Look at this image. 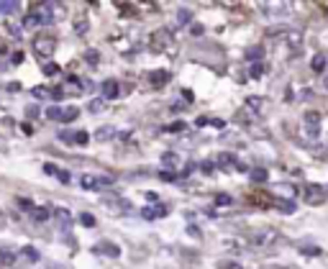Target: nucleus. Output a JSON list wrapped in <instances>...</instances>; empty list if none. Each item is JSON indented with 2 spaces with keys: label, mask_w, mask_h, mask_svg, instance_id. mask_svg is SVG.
Masks as SVG:
<instances>
[{
  "label": "nucleus",
  "mask_w": 328,
  "mask_h": 269,
  "mask_svg": "<svg viewBox=\"0 0 328 269\" xmlns=\"http://www.w3.org/2000/svg\"><path fill=\"white\" fill-rule=\"evenodd\" d=\"M54 21V5L51 3H33L29 16H26V23L23 26H49Z\"/></svg>",
  "instance_id": "obj_1"
},
{
  "label": "nucleus",
  "mask_w": 328,
  "mask_h": 269,
  "mask_svg": "<svg viewBox=\"0 0 328 269\" xmlns=\"http://www.w3.org/2000/svg\"><path fill=\"white\" fill-rule=\"evenodd\" d=\"M300 133H303L305 141H315L318 133H321V115H318L315 111L305 113L303 115V126H300Z\"/></svg>",
  "instance_id": "obj_2"
},
{
  "label": "nucleus",
  "mask_w": 328,
  "mask_h": 269,
  "mask_svg": "<svg viewBox=\"0 0 328 269\" xmlns=\"http://www.w3.org/2000/svg\"><path fill=\"white\" fill-rule=\"evenodd\" d=\"M80 185L85 187V190L100 192V190H108V187H113V177H108V174H82Z\"/></svg>",
  "instance_id": "obj_3"
},
{
  "label": "nucleus",
  "mask_w": 328,
  "mask_h": 269,
  "mask_svg": "<svg viewBox=\"0 0 328 269\" xmlns=\"http://www.w3.org/2000/svg\"><path fill=\"white\" fill-rule=\"evenodd\" d=\"M33 51L39 54V57H51V51L54 47H57V41H54V36L49 33H39V36H33Z\"/></svg>",
  "instance_id": "obj_4"
},
{
  "label": "nucleus",
  "mask_w": 328,
  "mask_h": 269,
  "mask_svg": "<svg viewBox=\"0 0 328 269\" xmlns=\"http://www.w3.org/2000/svg\"><path fill=\"white\" fill-rule=\"evenodd\" d=\"M303 197H305V203H308V205H321V203H326L328 190H326L323 185H308Z\"/></svg>",
  "instance_id": "obj_5"
},
{
  "label": "nucleus",
  "mask_w": 328,
  "mask_h": 269,
  "mask_svg": "<svg viewBox=\"0 0 328 269\" xmlns=\"http://www.w3.org/2000/svg\"><path fill=\"white\" fill-rule=\"evenodd\" d=\"M59 139L65 141V143H75V146H85V143L90 141V133H87V131H75V133H67V131H62V133H59Z\"/></svg>",
  "instance_id": "obj_6"
},
{
  "label": "nucleus",
  "mask_w": 328,
  "mask_h": 269,
  "mask_svg": "<svg viewBox=\"0 0 328 269\" xmlns=\"http://www.w3.org/2000/svg\"><path fill=\"white\" fill-rule=\"evenodd\" d=\"M103 208L108 213H129L131 205L123 200V197H108V200H103Z\"/></svg>",
  "instance_id": "obj_7"
},
{
  "label": "nucleus",
  "mask_w": 328,
  "mask_h": 269,
  "mask_svg": "<svg viewBox=\"0 0 328 269\" xmlns=\"http://www.w3.org/2000/svg\"><path fill=\"white\" fill-rule=\"evenodd\" d=\"M51 218L57 221V226H59L62 231H67V228L72 226V213L65 210V208H54V210H51Z\"/></svg>",
  "instance_id": "obj_8"
},
{
  "label": "nucleus",
  "mask_w": 328,
  "mask_h": 269,
  "mask_svg": "<svg viewBox=\"0 0 328 269\" xmlns=\"http://www.w3.org/2000/svg\"><path fill=\"white\" fill-rule=\"evenodd\" d=\"M169 36H172V33H169L167 29H159L157 33L151 36V47H154V49H159V51H162V49H167L169 44H172V39H169Z\"/></svg>",
  "instance_id": "obj_9"
},
{
  "label": "nucleus",
  "mask_w": 328,
  "mask_h": 269,
  "mask_svg": "<svg viewBox=\"0 0 328 269\" xmlns=\"http://www.w3.org/2000/svg\"><path fill=\"white\" fill-rule=\"evenodd\" d=\"M167 213H169L167 205H151V208H144L141 210V215L147 221H157V218H162V215H167Z\"/></svg>",
  "instance_id": "obj_10"
},
{
  "label": "nucleus",
  "mask_w": 328,
  "mask_h": 269,
  "mask_svg": "<svg viewBox=\"0 0 328 269\" xmlns=\"http://www.w3.org/2000/svg\"><path fill=\"white\" fill-rule=\"evenodd\" d=\"M18 262V254L11 251V246H0V267H13Z\"/></svg>",
  "instance_id": "obj_11"
},
{
  "label": "nucleus",
  "mask_w": 328,
  "mask_h": 269,
  "mask_svg": "<svg viewBox=\"0 0 328 269\" xmlns=\"http://www.w3.org/2000/svg\"><path fill=\"white\" fill-rule=\"evenodd\" d=\"M275 236H277L275 231H259V233H254V236H251V244L254 246H267L269 241H275Z\"/></svg>",
  "instance_id": "obj_12"
},
{
  "label": "nucleus",
  "mask_w": 328,
  "mask_h": 269,
  "mask_svg": "<svg viewBox=\"0 0 328 269\" xmlns=\"http://www.w3.org/2000/svg\"><path fill=\"white\" fill-rule=\"evenodd\" d=\"M118 97V82L115 79H105L103 82V100L108 103V100H115Z\"/></svg>",
  "instance_id": "obj_13"
},
{
  "label": "nucleus",
  "mask_w": 328,
  "mask_h": 269,
  "mask_svg": "<svg viewBox=\"0 0 328 269\" xmlns=\"http://www.w3.org/2000/svg\"><path fill=\"white\" fill-rule=\"evenodd\" d=\"M93 251H95V254H105V256H118V254H121V249L113 246L111 241H100V244H98Z\"/></svg>",
  "instance_id": "obj_14"
},
{
  "label": "nucleus",
  "mask_w": 328,
  "mask_h": 269,
  "mask_svg": "<svg viewBox=\"0 0 328 269\" xmlns=\"http://www.w3.org/2000/svg\"><path fill=\"white\" fill-rule=\"evenodd\" d=\"M44 172H47V174H54V177H59V182H62V185H69V174L65 172V169H59V167H54V164H47V167H44Z\"/></svg>",
  "instance_id": "obj_15"
},
{
  "label": "nucleus",
  "mask_w": 328,
  "mask_h": 269,
  "mask_svg": "<svg viewBox=\"0 0 328 269\" xmlns=\"http://www.w3.org/2000/svg\"><path fill=\"white\" fill-rule=\"evenodd\" d=\"M62 90H67V93H72V95H80L82 90H85V85L80 82V77H69L67 82H65V87Z\"/></svg>",
  "instance_id": "obj_16"
},
{
  "label": "nucleus",
  "mask_w": 328,
  "mask_h": 269,
  "mask_svg": "<svg viewBox=\"0 0 328 269\" xmlns=\"http://www.w3.org/2000/svg\"><path fill=\"white\" fill-rule=\"evenodd\" d=\"M31 218H33L36 223H47V221L51 218V208H36V205H33Z\"/></svg>",
  "instance_id": "obj_17"
},
{
  "label": "nucleus",
  "mask_w": 328,
  "mask_h": 269,
  "mask_svg": "<svg viewBox=\"0 0 328 269\" xmlns=\"http://www.w3.org/2000/svg\"><path fill=\"white\" fill-rule=\"evenodd\" d=\"M167 79H169V72H164V69H159V72H151V75H149V82H151L154 87L167 85Z\"/></svg>",
  "instance_id": "obj_18"
},
{
  "label": "nucleus",
  "mask_w": 328,
  "mask_h": 269,
  "mask_svg": "<svg viewBox=\"0 0 328 269\" xmlns=\"http://www.w3.org/2000/svg\"><path fill=\"white\" fill-rule=\"evenodd\" d=\"M118 131L113 128V126H105V128H98L95 131V141H108V139H115Z\"/></svg>",
  "instance_id": "obj_19"
},
{
  "label": "nucleus",
  "mask_w": 328,
  "mask_h": 269,
  "mask_svg": "<svg viewBox=\"0 0 328 269\" xmlns=\"http://www.w3.org/2000/svg\"><path fill=\"white\" fill-rule=\"evenodd\" d=\"M18 256L26 259V262H36V259H39V251H36L33 246H23L21 251H18Z\"/></svg>",
  "instance_id": "obj_20"
},
{
  "label": "nucleus",
  "mask_w": 328,
  "mask_h": 269,
  "mask_svg": "<svg viewBox=\"0 0 328 269\" xmlns=\"http://www.w3.org/2000/svg\"><path fill=\"white\" fill-rule=\"evenodd\" d=\"M77 115H80V111H77L75 105H72V108H62V123H69V121H75Z\"/></svg>",
  "instance_id": "obj_21"
},
{
  "label": "nucleus",
  "mask_w": 328,
  "mask_h": 269,
  "mask_svg": "<svg viewBox=\"0 0 328 269\" xmlns=\"http://www.w3.org/2000/svg\"><path fill=\"white\" fill-rule=\"evenodd\" d=\"M47 118L62 123V108H59V105H49V108H47Z\"/></svg>",
  "instance_id": "obj_22"
},
{
  "label": "nucleus",
  "mask_w": 328,
  "mask_h": 269,
  "mask_svg": "<svg viewBox=\"0 0 328 269\" xmlns=\"http://www.w3.org/2000/svg\"><path fill=\"white\" fill-rule=\"evenodd\" d=\"M16 3H0V18H11L16 13Z\"/></svg>",
  "instance_id": "obj_23"
},
{
  "label": "nucleus",
  "mask_w": 328,
  "mask_h": 269,
  "mask_svg": "<svg viewBox=\"0 0 328 269\" xmlns=\"http://www.w3.org/2000/svg\"><path fill=\"white\" fill-rule=\"evenodd\" d=\"M326 67H328L326 57H323V54H315V57H313V69H315V72H323Z\"/></svg>",
  "instance_id": "obj_24"
},
{
  "label": "nucleus",
  "mask_w": 328,
  "mask_h": 269,
  "mask_svg": "<svg viewBox=\"0 0 328 269\" xmlns=\"http://www.w3.org/2000/svg\"><path fill=\"white\" fill-rule=\"evenodd\" d=\"M31 95L39 97V100H41V97H49V100H51V90H49V87H33Z\"/></svg>",
  "instance_id": "obj_25"
},
{
  "label": "nucleus",
  "mask_w": 328,
  "mask_h": 269,
  "mask_svg": "<svg viewBox=\"0 0 328 269\" xmlns=\"http://www.w3.org/2000/svg\"><path fill=\"white\" fill-rule=\"evenodd\" d=\"M80 223L85 228H95V215H90V213H82L80 215Z\"/></svg>",
  "instance_id": "obj_26"
},
{
  "label": "nucleus",
  "mask_w": 328,
  "mask_h": 269,
  "mask_svg": "<svg viewBox=\"0 0 328 269\" xmlns=\"http://www.w3.org/2000/svg\"><path fill=\"white\" fill-rule=\"evenodd\" d=\"M233 161H236L233 154H226V151H223V154H218V164H221V167H231Z\"/></svg>",
  "instance_id": "obj_27"
},
{
  "label": "nucleus",
  "mask_w": 328,
  "mask_h": 269,
  "mask_svg": "<svg viewBox=\"0 0 328 269\" xmlns=\"http://www.w3.org/2000/svg\"><path fill=\"white\" fill-rule=\"evenodd\" d=\"M251 179H254V182H267V169H254V172H251Z\"/></svg>",
  "instance_id": "obj_28"
},
{
  "label": "nucleus",
  "mask_w": 328,
  "mask_h": 269,
  "mask_svg": "<svg viewBox=\"0 0 328 269\" xmlns=\"http://www.w3.org/2000/svg\"><path fill=\"white\" fill-rule=\"evenodd\" d=\"M85 62H87V64H93V67H95L98 62H100V54H98V51H87V54H85Z\"/></svg>",
  "instance_id": "obj_29"
},
{
  "label": "nucleus",
  "mask_w": 328,
  "mask_h": 269,
  "mask_svg": "<svg viewBox=\"0 0 328 269\" xmlns=\"http://www.w3.org/2000/svg\"><path fill=\"white\" fill-rule=\"evenodd\" d=\"M277 208H279L282 213H293V210H295V205H290V200H279V203H277Z\"/></svg>",
  "instance_id": "obj_30"
},
{
  "label": "nucleus",
  "mask_w": 328,
  "mask_h": 269,
  "mask_svg": "<svg viewBox=\"0 0 328 269\" xmlns=\"http://www.w3.org/2000/svg\"><path fill=\"white\" fill-rule=\"evenodd\" d=\"M231 203H233V200H231V195H223V192H221V195H215V205H231Z\"/></svg>",
  "instance_id": "obj_31"
},
{
  "label": "nucleus",
  "mask_w": 328,
  "mask_h": 269,
  "mask_svg": "<svg viewBox=\"0 0 328 269\" xmlns=\"http://www.w3.org/2000/svg\"><path fill=\"white\" fill-rule=\"evenodd\" d=\"M41 69H44V75H57V72H59V67H57V64H49V62H47Z\"/></svg>",
  "instance_id": "obj_32"
},
{
  "label": "nucleus",
  "mask_w": 328,
  "mask_h": 269,
  "mask_svg": "<svg viewBox=\"0 0 328 269\" xmlns=\"http://www.w3.org/2000/svg\"><path fill=\"white\" fill-rule=\"evenodd\" d=\"M218 269H244V264H239V262H223Z\"/></svg>",
  "instance_id": "obj_33"
},
{
  "label": "nucleus",
  "mask_w": 328,
  "mask_h": 269,
  "mask_svg": "<svg viewBox=\"0 0 328 269\" xmlns=\"http://www.w3.org/2000/svg\"><path fill=\"white\" fill-rule=\"evenodd\" d=\"M262 72H264L262 64H254V67H251V77H262Z\"/></svg>",
  "instance_id": "obj_34"
},
{
  "label": "nucleus",
  "mask_w": 328,
  "mask_h": 269,
  "mask_svg": "<svg viewBox=\"0 0 328 269\" xmlns=\"http://www.w3.org/2000/svg\"><path fill=\"white\" fill-rule=\"evenodd\" d=\"M190 21V13L187 11H180V23H187Z\"/></svg>",
  "instance_id": "obj_35"
},
{
  "label": "nucleus",
  "mask_w": 328,
  "mask_h": 269,
  "mask_svg": "<svg viewBox=\"0 0 328 269\" xmlns=\"http://www.w3.org/2000/svg\"><path fill=\"white\" fill-rule=\"evenodd\" d=\"M21 62H23V54L16 51V54H13V64H21Z\"/></svg>",
  "instance_id": "obj_36"
},
{
  "label": "nucleus",
  "mask_w": 328,
  "mask_h": 269,
  "mask_svg": "<svg viewBox=\"0 0 328 269\" xmlns=\"http://www.w3.org/2000/svg\"><path fill=\"white\" fill-rule=\"evenodd\" d=\"M182 128H185L182 123H172V126H169V131H182Z\"/></svg>",
  "instance_id": "obj_37"
},
{
  "label": "nucleus",
  "mask_w": 328,
  "mask_h": 269,
  "mask_svg": "<svg viewBox=\"0 0 328 269\" xmlns=\"http://www.w3.org/2000/svg\"><path fill=\"white\" fill-rule=\"evenodd\" d=\"M36 113H39V111H36V108H31V105L26 108V115H29V118H31V115H36Z\"/></svg>",
  "instance_id": "obj_38"
},
{
  "label": "nucleus",
  "mask_w": 328,
  "mask_h": 269,
  "mask_svg": "<svg viewBox=\"0 0 328 269\" xmlns=\"http://www.w3.org/2000/svg\"><path fill=\"white\" fill-rule=\"evenodd\" d=\"M49 269H62V267H57V264H51V267H49Z\"/></svg>",
  "instance_id": "obj_39"
},
{
  "label": "nucleus",
  "mask_w": 328,
  "mask_h": 269,
  "mask_svg": "<svg viewBox=\"0 0 328 269\" xmlns=\"http://www.w3.org/2000/svg\"><path fill=\"white\" fill-rule=\"evenodd\" d=\"M323 85H326V90H328V77H326V82H323Z\"/></svg>",
  "instance_id": "obj_40"
}]
</instances>
